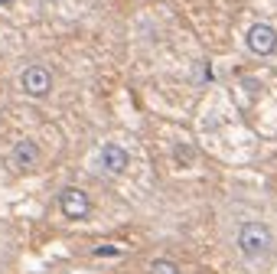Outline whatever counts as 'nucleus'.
I'll return each instance as SVG.
<instances>
[{
  "label": "nucleus",
  "instance_id": "nucleus-8",
  "mask_svg": "<svg viewBox=\"0 0 277 274\" xmlns=\"http://www.w3.org/2000/svg\"><path fill=\"white\" fill-rule=\"evenodd\" d=\"M173 157H176V164H192V147L176 144V147H173Z\"/></svg>",
  "mask_w": 277,
  "mask_h": 274
},
{
  "label": "nucleus",
  "instance_id": "nucleus-7",
  "mask_svg": "<svg viewBox=\"0 0 277 274\" xmlns=\"http://www.w3.org/2000/svg\"><path fill=\"white\" fill-rule=\"evenodd\" d=\"M150 274H180V268H176V261H170V258H153V261H150Z\"/></svg>",
  "mask_w": 277,
  "mask_h": 274
},
{
  "label": "nucleus",
  "instance_id": "nucleus-2",
  "mask_svg": "<svg viewBox=\"0 0 277 274\" xmlns=\"http://www.w3.org/2000/svg\"><path fill=\"white\" fill-rule=\"evenodd\" d=\"M53 72L43 66V62H30L26 69H20V75H17V85L26 98H46L49 91H53Z\"/></svg>",
  "mask_w": 277,
  "mask_h": 274
},
{
  "label": "nucleus",
  "instance_id": "nucleus-5",
  "mask_svg": "<svg viewBox=\"0 0 277 274\" xmlns=\"http://www.w3.org/2000/svg\"><path fill=\"white\" fill-rule=\"evenodd\" d=\"M7 157H10V166L17 170V173H30V170H36L43 150H39V144L33 141V137H20V141H13V147H10Z\"/></svg>",
  "mask_w": 277,
  "mask_h": 274
},
{
  "label": "nucleus",
  "instance_id": "nucleus-1",
  "mask_svg": "<svg viewBox=\"0 0 277 274\" xmlns=\"http://www.w3.org/2000/svg\"><path fill=\"white\" fill-rule=\"evenodd\" d=\"M235 241H238V252L245 255V258H251V261L264 258L274 248V235H271V229H267L264 222H241Z\"/></svg>",
  "mask_w": 277,
  "mask_h": 274
},
{
  "label": "nucleus",
  "instance_id": "nucleus-3",
  "mask_svg": "<svg viewBox=\"0 0 277 274\" xmlns=\"http://www.w3.org/2000/svg\"><path fill=\"white\" fill-rule=\"evenodd\" d=\"M245 46H248V53H255V55H274L277 53V30L264 20L251 23L245 33Z\"/></svg>",
  "mask_w": 277,
  "mask_h": 274
},
{
  "label": "nucleus",
  "instance_id": "nucleus-9",
  "mask_svg": "<svg viewBox=\"0 0 277 274\" xmlns=\"http://www.w3.org/2000/svg\"><path fill=\"white\" fill-rule=\"evenodd\" d=\"M13 3H17V0H0V7H13Z\"/></svg>",
  "mask_w": 277,
  "mask_h": 274
},
{
  "label": "nucleus",
  "instance_id": "nucleus-6",
  "mask_svg": "<svg viewBox=\"0 0 277 274\" xmlns=\"http://www.w3.org/2000/svg\"><path fill=\"white\" fill-rule=\"evenodd\" d=\"M128 164H130V154L121 147V144H105V147L98 150V157H95V166L101 170V173H108V176L124 173Z\"/></svg>",
  "mask_w": 277,
  "mask_h": 274
},
{
  "label": "nucleus",
  "instance_id": "nucleus-4",
  "mask_svg": "<svg viewBox=\"0 0 277 274\" xmlns=\"http://www.w3.org/2000/svg\"><path fill=\"white\" fill-rule=\"evenodd\" d=\"M59 209H62L65 219L82 222V219L92 216V196H88L85 189H78V186H69V189L59 193Z\"/></svg>",
  "mask_w": 277,
  "mask_h": 274
},
{
  "label": "nucleus",
  "instance_id": "nucleus-10",
  "mask_svg": "<svg viewBox=\"0 0 277 274\" xmlns=\"http://www.w3.org/2000/svg\"><path fill=\"white\" fill-rule=\"evenodd\" d=\"M43 3H53V0H43Z\"/></svg>",
  "mask_w": 277,
  "mask_h": 274
}]
</instances>
